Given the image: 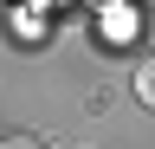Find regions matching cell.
<instances>
[{"mask_svg":"<svg viewBox=\"0 0 155 149\" xmlns=\"http://www.w3.org/2000/svg\"><path fill=\"white\" fill-rule=\"evenodd\" d=\"M97 20H104V39H110V46H129L136 26H142V13H136L129 0H104V7H97Z\"/></svg>","mask_w":155,"mask_h":149,"instance_id":"cell-1","label":"cell"},{"mask_svg":"<svg viewBox=\"0 0 155 149\" xmlns=\"http://www.w3.org/2000/svg\"><path fill=\"white\" fill-rule=\"evenodd\" d=\"M136 97L155 110V59H142V71H136Z\"/></svg>","mask_w":155,"mask_h":149,"instance_id":"cell-2","label":"cell"},{"mask_svg":"<svg viewBox=\"0 0 155 149\" xmlns=\"http://www.w3.org/2000/svg\"><path fill=\"white\" fill-rule=\"evenodd\" d=\"M0 149H45V143H39V136H7Z\"/></svg>","mask_w":155,"mask_h":149,"instance_id":"cell-3","label":"cell"},{"mask_svg":"<svg viewBox=\"0 0 155 149\" xmlns=\"http://www.w3.org/2000/svg\"><path fill=\"white\" fill-rule=\"evenodd\" d=\"M97 7H104V0H97Z\"/></svg>","mask_w":155,"mask_h":149,"instance_id":"cell-4","label":"cell"}]
</instances>
